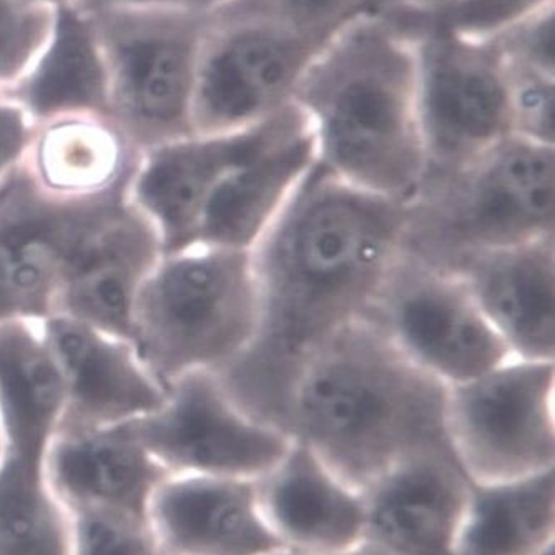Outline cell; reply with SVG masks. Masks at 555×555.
<instances>
[{"instance_id":"6da1fadb","label":"cell","mask_w":555,"mask_h":555,"mask_svg":"<svg viewBox=\"0 0 555 555\" xmlns=\"http://www.w3.org/2000/svg\"><path fill=\"white\" fill-rule=\"evenodd\" d=\"M406 223L408 204L354 189L314 164L251 249L260 292L257 338L217 371L243 411L286 433L302 366L363 317L401 255Z\"/></svg>"},{"instance_id":"7a4b0ae2","label":"cell","mask_w":555,"mask_h":555,"mask_svg":"<svg viewBox=\"0 0 555 555\" xmlns=\"http://www.w3.org/2000/svg\"><path fill=\"white\" fill-rule=\"evenodd\" d=\"M426 14L399 4L352 22L320 50L293 96L320 167L401 204L414 198L427 170L417 105Z\"/></svg>"},{"instance_id":"3957f363","label":"cell","mask_w":555,"mask_h":555,"mask_svg":"<svg viewBox=\"0 0 555 555\" xmlns=\"http://www.w3.org/2000/svg\"><path fill=\"white\" fill-rule=\"evenodd\" d=\"M446 391L358 318L302 366L286 433L363 494L399 461L448 442Z\"/></svg>"},{"instance_id":"277c9868","label":"cell","mask_w":555,"mask_h":555,"mask_svg":"<svg viewBox=\"0 0 555 555\" xmlns=\"http://www.w3.org/2000/svg\"><path fill=\"white\" fill-rule=\"evenodd\" d=\"M258 326L251 251L196 243L165 254L145 278L133 307L132 345L168 389L186 374L235 363Z\"/></svg>"},{"instance_id":"5b68a950","label":"cell","mask_w":555,"mask_h":555,"mask_svg":"<svg viewBox=\"0 0 555 555\" xmlns=\"http://www.w3.org/2000/svg\"><path fill=\"white\" fill-rule=\"evenodd\" d=\"M555 236V146L507 137L467 167L426 179L402 249L454 271L464 260Z\"/></svg>"},{"instance_id":"8992f818","label":"cell","mask_w":555,"mask_h":555,"mask_svg":"<svg viewBox=\"0 0 555 555\" xmlns=\"http://www.w3.org/2000/svg\"><path fill=\"white\" fill-rule=\"evenodd\" d=\"M107 62L111 120L145 154L195 135L196 65L210 14L160 8L86 12Z\"/></svg>"},{"instance_id":"52a82bcc","label":"cell","mask_w":555,"mask_h":555,"mask_svg":"<svg viewBox=\"0 0 555 555\" xmlns=\"http://www.w3.org/2000/svg\"><path fill=\"white\" fill-rule=\"evenodd\" d=\"M444 431L477 485L555 469V361L509 358L448 386Z\"/></svg>"},{"instance_id":"ba28073f","label":"cell","mask_w":555,"mask_h":555,"mask_svg":"<svg viewBox=\"0 0 555 555\" xmlns=\"http://www.w3.org/2000/svg\"><path fill=\"white\" fill-rule=\"evenodd\" d=\"M417 54L424 180L439 179L511 137L509 72L494 40L452 33L433 12L421 27Z\"/></svg>"},{"instance_id":"9c48e42d","label":"cell","mask_w":555,"mask_h":555,"mask_svg":"<svg viewBox=\"0 0 555 555\" xmlns=\"http://www.w3.org/2000/svg\"><path fill=\"white\" fill-rule=\"evenodd\" d=\"M361 318L444 386L460 385L513 358L463 278L404 249Z\"/></svg>"},{"instance_id":"30bf717a","label":"cell","mask_w":555,"mask_h":555,"mask_svg":"<svg viewBox=\"0 0 555 555\" xmlns=\"http://www.w3.org/2000/svg\"><path fill=\"white\" fill-rule=\"evenodd\" d=\"M321 49L274 22L211 12L196 65L195 135L248 129L292 105Z\"/></svg>"},{"instance_id":"8fae6325","label":"cell","mask_w":555,"mask_h":555,"mask_svg":"<svg viewBox=\"0 0 555 555\" xmlns=\"http://www.w3.org/2000/svg\"><path fill=\"white\" fill-rule=\"evenodd\" d=\"M129 427L168 474L257 481L293 444L286 433L243 411L217 371L180 377L157 411Z\"/></svg>"},{"instance_id":"7c38bea8","label":"cell","mask_w":555,"mask_h":555,"mask_svg":"<svg viewBox=\"0 0 555 555\" xmlns=\"http://www.w3.org/2000/svg\"><path fill=\"white\" fill-rule=\"evenodd\" d=\"M125 193L72 202L17 168L0 182V326L52 317L62 278L93 224Z\"/></svg>"},{"instance_id":"4fadbf2b","label":"cell","mask_w":555,"mask_h":555,"mask_svg":"<svg viewBox=\"0 0 555 555\" xmlns=\"http://www.w3.org/2000/svg\"><path fill=\"white\" fill-rule=\"evenodd\" d=\"M305 120L293 102L248 129L186 137L140 155L127 199L154 227L164 255L192 245L199 215L224 175Z\"/></svg>"},{"instance_id":"5bb4252c","label":"cell","mask_w":555,"mask_h":555,"mask_svg":"<svg viewBox=\"0 0 555 555\" xmlns=\"http://www.w3.org/2000/svg\"><path fill=\"white\" fill-rule=\"evenodd\" d=\"M64 388L59 431L121 426L157 411L168 389L142 363L132 343L64 314L37 323Z\"/></svg>"},{"instance_id":"9a60e30c","label":"cell","mask_w":555,"mask_h":555,"mask_svg":"<svg viewBox=\"0 0 555 555\" xmlns=\"http://www.w3.org/2000/svg\"><path fill=\"white\" fill-rule=\"evenodd\" d=\"M164 257L154 227L127 195L79 243L62 278L54 314L132 343V314L145 278Z\"/></svg>"},{"instance_id":"2e32d148","label":"cell","mask_w":555,"mask_h":555,"mask_svg":"<svg viewBox=\"0 0 555 555\" xmlns=\"http://www.w3.org/2000/svg\"><path fill=\"white\" fill-rule=\"evenodd\" d=\"M470 488L448 442L413 452L363 492L367 539L399 555H454Z\"/></svg>"},{"instance_id":"e0dca14e","label":"cell","mask_w":555,"mask_h":555,"mask_svg":"<svg viewBox=\"0 0 555 555\" xmlns=\"http://www.w3.org/2000/svg\"><path fill=\"white\" fill-rule=\"evenodd\" d=\"M146 522L165 555H273L283 551L258 506L255 479L168 474Z\"/></svg>"},{"instance_id":"ac0fdd59","label":"cell","mask_w":555,"mask_h":555,"mask_svg":"<svg viewBox=\"0 0 555 555\" xmlns=\"http://www.w3.org/2000/svg\"><path fill=\"white\" fill-rule=\"evenodd\" d=\"M255 486L261 516L283 551L335 554L367 539L363 494L299 442Z\"/></svg>"},{"instance_id":"d6986e66","label":"cell","mask_w":555,"mask_h":555,"mask_svg":"<svg viewBox=\"0 0 555 555\" xmlns=\"http://www.w3.org/2000/svg\"><path fill=\"white\" fill-rule=\"evenodd\" d=\"M454 273L511 357L555 361V236L482 251Z\"/></svg>"},{"instance_id":"ffe728a7","label":"cell","mask_w":555,"mask_h":555,"mask_svg":"<svg viewBox=\"0 0 555 555\" xmlns=\"http://www.w3.org/2000/svg\"><path fill=\"white\" fill-rule=\"evenodd\" d=\"M46 476L68 509L114 511L146 520L152 495L168 473L129 424H121L59 431L47 452Z\"/></svg>"},{"instance_id":"44dd1931","label":"cell","mask_w":555,"mask_h":555,"mask_svg":"<svg viewBox=\"0 0 555 555\" xmlns=\"http://www.w3.org/2000/svg\"><path fill=\"white\" fill-rule=\"evenodd\" d=\"M314 164L317 146L307 118L224 175L199 215L192 245L251 251Z\"/></svg>"},{"instance_id":"7402d4cb","label":"cell","mask_w":555,"mask_h":555,"mask_svg":"<svg viewBox=\"0 0 555 555\" xmlns=\"http://www.w3.org/2000/svg\"><path fill=\"white\" fill-rule=\"evenodd\" d=\"M36 127L75 117L111 118L107 62L92 18L59 4L54 27L29 70L5 90Z\"/></svg>"},{"instance_id":"603a6c76","label":"cell","mask_w":555,"mask_h":555,"mask_svg":"<svg viewBox=\"0 0 555 555\" xmlns=\"http://www.w3.org/2000/svg\"><path fill=\"white\" fill-rule=\"evenodd\" d=\"M139 158L111 118L75 117L37 127L22 167L42 192L83 202L127 192Z\"/></svg>"},{"instance_id":"cb8c5ba5","label":"cell","mask_w":555,"mask_h":555,"mask_svg":"<svg viewBox=\"0 0 555 555\" xmlns=\"http://www.w3.org/2000/svg\"><path fill=\"white\" fill-rule=\"evenodd\" d=\"M555 548V469L473 482L454 555H544Z\"/></svg>"},{"instance_id":"d4e9b609","label":"cell","mask_w":555,"mask_h":555,"mask_svg":"<svg viewBox=\"0 0 555 555\" xmlns=\"http://www.w3.org/2000/svg\"><path fill=\"white\" fill-rule=\"evenodd\" d=\"M74 519L46 463L0 456V555H72Z\"/></svg>"},{"instance_id":"484cf974","label":"cell","mask_w":555,"mask_h":555,"mask_svg":"<svg viewBox=\"0 0 555 555\" xmlns=\"http://www.w3.org/2000/svg\"><path fill=\"white\" fill-rule=\"evenodd\" d=\"M404 2L406 0H229L220 9L274 22L324 47L352 22Z\"/></svg>"},{"instance_id":"4316f807","label":"cell","mask_w":555,"mask_h":555,"mask_svg":"<svg viewBox=\"0 0 555 555\" xmlns=\"http://www.w3.org/2000/svg\"><path fill=\"white\" fill-rule=\"evenodd\" d=\"M55 9L37 0H0V95L36 62L54 27Z\"/></svg>"},{"instance_id":"83f0119b","label":"cell","mask_w":555,"mask_h":555,"mask_svg":"<svg viewBox=\"0 0 555 555\" xmlns=\"http://www.w3.org/2000/svg\"><path fill=\"white\" fill-rule=\"evenodd\" d=\"M74 519L72 555H158L149 522L114 511L70 509Z\"/></svg>"},{"instance_id":"f1b7e54d","label":"cell","mask_w":555,"mask_h":555,"mask_svg":"<svg viewBox=\"0 0 555 555\" xmlns=\"http://www.w3.org/2000/svg\"><path fill=\"white\" fill-rule=\"evenodd\" d=\"M509 72L511 135L555 146V79L532 72Z\"/></svg>"},{"instance_id":"f546056e","label":"cell","mask_w":555,"mask_h":555,"mask_svg":"<svg viewBox=\"0 0 555 555\" xmlns=\"http://www.w3.org/2000/svg\"><path fill=\"white\" fill-rule=\"evenodd\" d=\"M507 67L555 79V2L492 37Z\"/></svg>"},{"instance_id":"4dcf8cb0","label":"cell","mask_w":555,"mask_h":555,"mask_svg":"<svg viewBox=\"0 0 555 555\" xmlns=\"http://www.w3.org/2000/svg\"><path fill=\"white\" fill-rule=\"evenodd\" d=\"M555 0H457L436 17L467 39L489 40Z\"/></svg>"},{"instance_id":"1f68e13d","label":"cell","mask_w":555,"mask_h":555,"mask_svg":"<svg viewBox=\"0 0 555 555\" xmlns=\"http://www.w3.org/2000/svg\"><path fill=\"white\" fill-rule=\"evenodd\" d=\"M36 129L22 108L0 96V182L24 165Z\"/></svg>"},{"instance_id":"d6a6232c","label":"cell","mask_w":555,"mask_h":555,"mask_svg":"<svg viewBox=\"0 0 555 555\" xmlns=\"http://www.w3.org/2000/svg\"><path fill=\"white\" fill-rule=\"evenodd\" d=\"M229 0H77L75 8L82 12H95L108 8H160L211 14Z\"/></svg>"},{"instance_id":"836d02e7","label":"cell","mask_w":555,"mask_h":555,"mask_svg":"<svg viewBox=\"0 0 555 555\" xmlns=\"http://www.w3.org/2000/svg\"><path fill=\"white\" fill-rule=\"evenodd\" d=\"M273 555H302V554H293V552L280 551ZM324 555H399L396 554L391 548L385 547V545L377 544V542L371 541V539H366V541L360 542V544L354 545V547L346 548V551L335 552V554H324Z\"/></svg>"},{"instance_id":"e575fe53","label":"cell","mask_w":555,"mask_h":555,"mask_svg":"<svg viewBox=\"0 0 555 555\" xmlns=\"http://www.w3.org/2000/svg\"><path fill=\"white\" fill-rule=\"evenodd\" d=\"M456 2L457 0H406L404 4L413 5V8L421 9V11L438 14V12L451 8V5L456 4Z\"/></svg>"},{"instance_id":"d590c367","label":"cell","mask_w":555,"mask_h":555,"mask_svg":"<svg viewBox=\"0 0 555 555\" xmlns=\"http://www.w3.org/2000/svg\"><path fill=\"white\" fill-rule=\"evenodd\" d=\"M37 2H43V4L54 5L55 2H61V4H64L65 0H37Z\"/></svg>"},{"instance_id":"8d00e7d4","label":"cell","mask_w":555,"mask_h":555,"mask_svg":"<svg viewBox=\"0 0 555 555\" xmlns=\"http://www.w3.org/2000/svg\"><path fill=\"white\" fill-rule=\"evenodd\" d=\"M544 555H555V548H551V551L545 552Z\"/></svg>"},{"instance_id":"74e56055","label":"cell","mask_w":555,"mask_h":555,"mask_svg":"<svg viewBox=\"0 0 555 555\" xmlns=\"http://www.w3.org/2000/svg\"><path fill=\"white\" fill-rule=\"evenodd\" d=\"M0 452H2V444H0Z\"/></svg>"},{"instance_id":"f35d334b","label":"cell","mask_w":555,"mask_h":555,"mask_svg":"<svg viewBox=\"0 0 555 555\" xmlns=\"http://www.w3.org/2000/svg\"><path fill=\"white\" fill-rule=\"evenodd\" d=\"M158 555H165V554H162V552H160V554H158Z\"/></svg>"}]
</instances>
